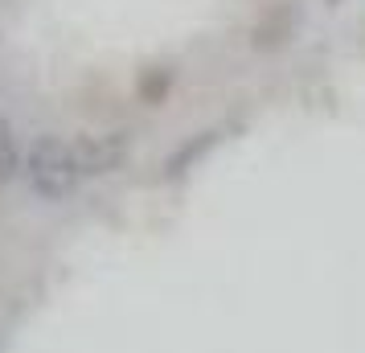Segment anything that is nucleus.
Segmentation results:
<instances>
[{"mask_svg": "<svg viewBox=\"0 0 365 353\" xmlns=\"http://www.w3.org/2000/svg\"><path fill=\"white\" fill-rule=\"evenodd\" d=\"M13 165V144H9V135H4V128H0V173Z\"/></svg>", "mask_w": 365, "mask_h": 353, "instance_id": "4", "label": "nucleus"}, {"mask_svg": "<svg viewBox=\"0 0 365 353\" xmlns=\"http://www.w3.org/2000/svg\"><path fill=\"white\" fill-rule=\"evenodd\" d=\"M29 168H34V181L46 189V193H62V189L74 185L70 148H62L58 140H37L34 156H29Z\"/></svg>", "mask_w": 365, "mask_h": 353, "instance_id": "1", "label": "nucleus"}, {"mask_svg": "<svg viewBox=\"0 0 365 353\" xmlns=\"http://www.w3.org/2000/svg\"><path fill=\"white\" fill-rule=\"evenodd\" d=\"M292 21H296V9L292 4H279V9H271L259 25H255V46H279L283 37L292 34Z\"/></svg>", "mask_w": 365, "mask_h": 353, "instance_id": "2", "label": "nucleus"}, {"mask_svg": "<svg viewBox=\"0 0 365 353\" xmlns=\"http://www.w3.org/2000/svg\"><path fill=\"white\" fill-rule=\"evenodd\" d=\"M168 83H173V74H168L165 66H148L144 74H140V95L148 103H160L168 95Z\"/></svg>", "mask_w": 365, "mask_h": 353, "instance_id": "3", "label": "nucleus"}]
</instances>
